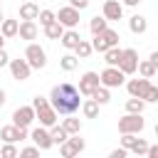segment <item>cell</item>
I'll list each match as a JSON object with an SVG mask.
<instances>
[{
  "label": "cell",
  "mask_w": 158,
  "mask_h": 158,
  "mask_svg": "<svg viewBox=\"0 0 158 158\" xmlns=\"http://www.w3.org/2000/svg\"><path fill=\"white\" fill-rule=\"evenodd\" d=\"M0 32H2L5 37H17V32H20V22H17V20H2Z\"/></svg>",
  "instance_id": "obj_23"
},
{
  "label": "cell",
  "mask_w": 158,
  "mask_h": 158,
  "mask_svg": "<svg viewBox=\"0 0 158 158\" xmlns=\"http://www.w3.org/2000/svg\"><path fill=\"white\" fill-rule=\"evenodd\" d=\"M104 12V17L106 20H121L123 17V5L118 2V0H104V7H101Z\"/></svg>",
  "instance_id": "obj_13"
},
{
  "label": "cell",
  "mask_w": 158,
  "mask_h": 158,
  "mask_svg": "<svg viewBox=\"0 0 158 158\" xmlns=\"http://www.w3.org/2000/svg\"><path fill=\"white\" fill-rule=\"evenodd\" d=\"M35 118H37V111H35V106H17V109L12 111V123H15V126L30 128Z\"/></svg>",
  "instance_id": "obj_6"
},
{
  "label": "cell",
  "mask_w": 158,
  "mask_h": 158,
  "mask_svg": "<svg viewBox=\"0 0 158 158\" xmlns=\"http://www.w3.org/2000/svg\"><path fill=\"white\" fill-rule=\"evenodd\" d=\"M148 158H158V143L148 148Z\"/></svg>",
  "instance_id": "obj_41"
},
{
  "label": "cell",
  "mask_w": 158,
  "mask_h": 158,
  "mask_svg": "<svg viewBox=\"0 0 158 158\" xmlns=\"http://www.w3.org/2000/svg\"><path fill=\"white\" fill-rule=\"evenodd\" d=\"M106 27H109V20H106L104 15H96V17L89 20V30H91V35H101Z\"/></svg>",
  "instance_id": "obj_22"
},
{
  "label": "cell",
  "mask_w": 158,
  "mask_h": 158,
  "mask_svg": "<svg viewBox=\"0 0 158 158\" xmlns=\"http://www.w3.org/2000/svg\"><path fill=\"white\" fill-rule=\"evenodd\" d=\"M77 64H79V57H77V54H64V57L59 59V67H62L64 72H74Z\"/></svg>",
  "instance_id": "obj_26"
},
{
  "label": "cell",
  "mask_w": 158,
  "mask_h": 158,
  "mask_svg": "<svg viewBox=\"0 0 158 158\" xmlns=\"http://www.w3.org/2000/svg\"><path fill=\"white\" fill-rule=\"evenodd\" d=\"M67 141H69V143H72V148H74V151H77V153H81V151H84V148H86V143H84V138H79V133H72V136H69V138H67Z\"/></svg>",
  "instance_id": "obj_33"
},
{
  "label": "cell",
  "mask_w": 158,
  "mask_h": 158,
  "mask_svg": "<svg viewBox=\"0 0 158 158\" xmlns=\"http://www.w3.org/2000/svg\"><path fill=\"white\" fill-rule=\"evenodd\" d=\"M143 126H146V121H143L141 114H131V111H126V116L118 118V133H121V136H123V133H141Z\"/></svg>",
  "instance_id": "obj_3"
},
{
  "label": "cell",
  "mask_w": 158,
  "mask_h": 158,
  "mask_svg": "<svg viewBox=\"0 0 158 158\" xmlns=\"http://www.w3.org/2000/svg\"><path fill=\"white\" fill-rule=\"evenodd\" d=\"M64 25L59 22V20H54V22H49L47 27H44V35L49 37V40H62V35H64Z\"/></svg>",
  "instance_id": "obj_21"
},
{
  "label": "cell",
  "mask_w": 158,
  "mask_h": 158,
  "mask_svg": "<svg viewBox=\"0 0 158 158\" xmlns=\"http://www.w3.org/2000/svg\"><path fill=\"white\" fill-rule=\"evenodd\" d=\"M17 35H20V40H27V42L30 40H37V22L35 20H22Z\"/></svg>",
  "instance_id": "obj_15"
},
{
  "label": "cell",
  "mask_w": 158,
  "mask_h": 158,
  "mask_svg": "<svg viewBox=\"0 0 158 158\" xmlns=\"http://www.w3.org/2000/svg\"><path fill=\"white\" fill-rule=\"evenodd\" d=\"M69 5L77 7V10H86L89 7V0H69Z\"/></svg>",
  "instance_id": "obj_39"
},
{
  "label": "cell",
  "mask_w": 158,
  "mask_h": 158,
  "mask_svg": "<svg viewBox=\"0 0 158 158\" xmlns=\"http://www.w3.org/2000/svg\"><path fill=\"white\" fill-rule=\"evenodd\" d=\"M79 12L81 10H77V7H72V5H67V7H59V12H57V20L69 30V27H77L79 25Z\"/></svg>",
  "instance_id": "obj_12"
},
{
  "label": "cell",
  "mask_w": 158,
  "mask_h": 158,
  "mask_svg": "<svg viewBox=\"0 0 158 158\" xmlns=\"http://www.w3.org/2000/svg\"><path fill=\"white\" fill-rule=\"evenodd\" d=\"M7 64H10V57H7L5 47H2V49H0V69H2V67H7Z\"/></svg>",
  "instance_id": "obj_40"
},
{
  "label": "cell",
  "mask_w": 158,
  "mask_h": 158,
  "mask_svg": "<svg viewBox=\"0 0 158 158\" xmlns=\"http://www.w3.org/2000/svg\"><path fill=\"white\" fill-rule=\"evenodd\" d=\"M138 74H141V77H146V79H153V77L158 74V67H156L151 59H146V62H138Z\"/></svg>",
  "instance_id": "obj_24"
},
{
  "label": "cell",
  "mask_w": 158,
  "mask_h": 158,
  "mask_svg": "<svg viewBox=\"0 0 158 158\" xmlns=\"http://www.w3.org/2000/svg\"><path fill=\"white\" fill-rule=\"evenodd\" d=\"M37 17H40V7L32 0H27V2L20 5V20H37Z\"/></svg>",
  "instance_id": "obj_17"
},
{
  "label": "cell",
  "mask_w": 158,
  "mask_h": 158,
  "mask_svg": "<svg viewBox=\"0 0 158 158\" xmlns=\"http://www.w3.org/2000/svg\"><path fill=\"white\" fill-rule=\"evenodd\" d=\"M40 151H42V148H40V146H27V148H22V151H20V153H22V156H27V158H30V156H37V153H40Z\"/></svg>",
  "instance_id": "obj_37"
},
{
  "label": "cell",
  "mask_w": 158,
  "mask_h": 158,
  "mask_svg": "<svg viewBox=\"0 0 158 158\" xmlns=\"http://www.w3.org/2000/svg\"><path fill=\"white\" fill-rule=\"evenodd\" d=\"M10 74H12V79H17V81H25V79H30V72H32V67H30V62L27 59H10Z\"/></svg>",
  "instance_id": "obj_11"
},
{
  "label": "cell",
  "mask_w": 158,
  "mask_h": 158,
  "mask_svg": "<svg viewBox=\"0 0 158 158\" xmlns=\"http://www.w3.org/2000/svg\"><path fill=\"white\" fill-rule=\"evenodd\" d=\"M0 153H2V158H15V156H17L20 151L15 148V143H5V146L0 148Z\"/></svg>",
  "instance_id": "obj_36"
},
{
  "label": "cell",
  "mask_w": 158,
  "mask_h": 158,
  "mask_svg": "<svg viewBox=\"0 0 158 158\" xmlns=\"http://www.w3.org/2000/svg\"><path fill=\"white\" fill-rule=\"evenodd\" d=\"M148 86H151V79H146V77H141V79H131V81L126 84L128 96H141V99H143V94H146Z\"/></svg>",
  "instance_id": "obj_14"
},
{
  "label": "cell",
  "mask_w": 158,
  "mask_h": 158,
  "mask_svg": "<svg viewBox=\"0 0 158 158\" xmlns=\"http://www.w3.org/2000/svg\"><path fill=\"white\" fill-rule=\"evenodd\" d=\"M2 20H5V17H2V7H0V25H2Z\"/></svg>",
  "instance_id": "obj_46"
},
{
  "label": "cell",
  "mask_w": 158,
  "mask_h": 158,
  "mask_svg": "<svg viewBox=\"0 0 158 158\" xmlns=\"http://www.w3.org/2000/svg\"><path fill=\"white\" fill-rule=\"evenodd\" d=\"M0 158H2V153H0Z\"/></svg>",
  "instance_id": "obj_48"
},
{
  "label": "cell",
  "mask_w": 158,
  "mask_h": 158,
  "mask_svg": "<svg viewBox=\"0 0 158 158\" xmlns=\"http://www.w3.org/2000/svg\"><path fill=\"white\" fill-rule=\"evenodd\" d=\"M123 81H126V74L121 72V67H109V64H106V69L101 72V84L109 86V89H116V86H121Z\"/></svg>",
  "instance_id": "obj_5"
},
{
  "label": "cell",
  "mask_w": 158,
  "mask_h": 158,
  "mask_svg": "<svg viewBox=\"0 0 158 158\" xmlns=\"http://www.w3.org/2000/svg\"><path fill=\"white\" fill-rule=\"evenodd\" d=\"M25 59L30 62V67H32V69H42V67L47 64V52H44L40 44L30 42V44H27V49H25Z\"/></svg>",
  "instance_id": "obj_4"
},
{
  "label": "cell",
  "mask_w": 158,
  "mask_h": 158,
  "mask_svg": "<svg viewBox=\"0 0 158 158\" xmlns=\"http://www.w3.org/2000/svg\"><path fill=\"white\" fill-rule=\"evenodd\" d=\"M37 20H40V25H42V27H47L49 22H54V20H57V15H54L52 10H40V17H37Z\"/></svg>",
  "instance_id": "obj_32"
},
{
  "label": "cell",
  "mask_w": 158,
  "mask_h": 158,
  "mask_svg": "<svg viewBox=\"0 0 158 158\" xmlns=\"http://www.w3.org/2000/svg\"><path fill=\"white\" fill-rule=\"evenodd\" d=\"M128 30H131L133 35H143V32L148 30V22H146V17H143V15H133V17L128 20Z\"/></svg>",
  "instance_id": "obj_20"
},
{
  "label": "cell",
  "mask_w": 158,
  "mask_h": 158,
  "mask_svg": "<svg viewBox=\"0 0 158 158\" xmlns=\"http://www.w3.org/2000/svg\"><path fill=\"white\" fill-rule=\"evenodd\" d=\"M81 91H79V86H74V84H69V81H62V84H57V86H52V91H49V104L54 106V111L59 114V116H69V114H74L79 106H81Z\"/></svg>",
  "instance_id": "obj_1"
},
{
  "label": "cell",
  "mask_w": 158,
  "mask_h": 158,
  "mask_svg": "<svg viewBox=\"0 0 158 158\" xmlns=\"http://www.w3.org/2000/svg\"><path fill=\"white\" fill-rule=\"evenodd\" d=\"M59 153H62L64 158H74V156H77V151L72 148V143H69V141H64V143H59Z\"/></svg>",
  "instance_id": "obj_35"
},
{
  "label": "cell",
  "mask_w": 158,
  "mask_h": 158,
  "mask_svg": "<svg viewBox=\"0 0 158 158\" xmlns=\"http://www.w3.org/2000/svg\"><path fill=\"white\" fill-rule=\"evenodd\" d=\"M79 42H81V35L77 32V27H69V30H64V35H62V47H67V49H74Z\"/></svg>",
  "instance_id": "obj_16"
},
{
  "label": "cell",
  "mask_w": 158,
  "mask_h": 158,
  "mask_svg": "<svg viewBox=\"0 0 158 158\" xmlns=\"http://www.w3.org/2000/svg\"><path fill=\"white\" fill-rule=\"evenodd\" d=\"M148 143L143 141V138H136V143L131 146V153H136V156H148Z\"/></svg>",
  "instance_id": "obj_31"
},
{
  "label": "cell",
  "mask_w": 158,
  "mask_h": 158,
  "mask_svg": "<svg viewBox=\"0 0 158 158\" xmlns=\"http://www.w3.org/2000/svg\"><path fill=\"white\" fill-rule=\"evenodd\" d=\"M0 138H2L5 143H17V141L30 138V131H27V128H22V126L10 123V126H2V128H0Z\"/></svg>",
  "instance_id": "obj_8"
},
{
  "label": "cell",
  "mask_w": 158,
  "mask_h": 158,
  "mask_svg": "<svg viewBox=\"0 0 158 158\" xmlns=\"http://www.w3.org/2000/svg\"><path fill=\"white\" fill-rule=\"evenodd\" d=\"M143 101H146V104H156V101H158V86L151 84V86L146 89V94H143Z\"/></svg>",
  "instance_id": "obj_34"
},
{
  "label": "cell",
  "mask_w": 158,
  "mask_h": 158,
  "mask_svg": "<svg viewBox=\"0 0 158 158\" xmlns=\"http://www.w3.org/2000/svg\"><path fill=\"white\" fill-rule=\"evenodd\" d=\"M156 136H158V123H156Z\"/></svg>",
  "instance_id": "obj_47"
},
{
  "label": "cell",
  "mask_w": 158,
  "mask_h": 158,
  "mask_svg": "<svg viewBox=\"0 0 158 158\" xmlns=\"http://www.w3.org/2000/svg\"><path fill=\"white\" fill-rule=\"evenodd\" d=\"M143 109H146V101L141 96H131L126 101V111H131V114H143Z\"/></svg>",
  "instance_id": "obj_25"
},
{
  "label": "cell",
  "mask_w": 158,
  "mask_h": 158,
  "mask_svg": "<svg viewBox=\"0 0 158 158\" xmlns=\"http://www.w3.org/2000/svg\"><path fill=\"white\" fill-rule=\"evenodd\" d=\"M99 106H101V104H99L94 96H89L86 101H81V114H84L86 118H96V116H99Z\"/></svg>",
  "instance_id": "obj_19"
},
{
  "label": "cell",
  "mask_w": 158,
  "mask_h": 158,
  "mask_svg": "<svg viewBox=\"0 0 158 158\" xmlns=\"http://www.w3.org/2000/svg\"><path fill=\"white\" fill-rule=\"evenodd\" d=\"M96 86H101V74L96 72H84L81 79H79V91L81 96H91L96 91Z\"/></svg>",
  "instance_id": "obj_7"
},
{
  "label": "cell",
  "mask_w": 158,
  "mask_h": 158,
  "mask_svg": "<svg viewBox=\"0 0 158 158\" xmlns=\"http://www.w3.org/2000/svg\"><path fill=\"white\" fill-rule=\"evenodd\" d=\"M5 40H7V37H5V35H2V32H0V49H2V47H5Z\"/></svg>",
  "instance_id": "obj_45"
},
{
  "label": "cell",
  "mask_w": 158,
  "mask_h": 158,
  "mask_svg": "<svg viewBox=\"0 0 158 158\" xmlns=\"http://www.w3.org/2000/svg\"><path fill=\"white\" fill-rule=\"evenodd\" d=\"M121 72L128 77V74H133V72H138V52L133 49V47H128V49H123V57H121Z\"/></svg>",
  "instance_id": "obj_10"
},
{
  "label": "cell",
  "mask_w": 158,
  "mask_h": 158,
  "mask_svg": "<svg viewBox=\"0 0 158 158\" xmlns=\"http://www.w3.org/2000/svg\"><path fill=\"white\" fill-rule=\"evenodd\" d=\"M62 126H64V128L69 131V136H72V133H79V131H81V121H79V118H74L72 114H69V118H64V121H62Z\"/></svg>",
  "instance_id": "obj_30"
},
{
  "label": "cell",
  "mask_w": 158,
  "mask_h": 158,
  "mask_svg": "<svg viewBox=\"0 0 158 158\" xmlns=\"http://www.w3.org/2000/svg\"><path fill=\"white\" fill-rule=\"evenodd\" d=\"M121 57H123V49H121V47H109V49L104 52V62H106L109 67H118V64H121Z\"/></svg>",
  "instance_id": "obj_18"
},
{
  "label": "cell",
  "mask_w": 158,
  "mask_h": 158,
  "mask_svg": "<svg viewBox=\"0 0 158 158\" xmlns=\"http://www.w3.org/2000/svg\"><path fill=\"white\" fill-rule=\"evenodd\" d=\"M5 99H7V94H5V91H2V89H0V106H2V104H5Z\"/></svg>",
  "instance_id": "obj_44"
},
{
  "label": "cell",
  "mask_w": 158,
  "mask_h": 158,
  "mask_svg": "<svg viewBox=\"0 0 158 158\" xmlns=\"http://www.w3.org/2000/svg\"><path fill=\"white\" fill-rule=\"evenodd\" d=\"M32 106H35V111H37V118H40V123L42 126H47V128H52L54 123H57V111H54V106L49 104V96H35V101H32Z\"/></svg>",
  "instance_id": "obj_2"
},
{
  "label": "cell",
  "mask_w": 158,
  "mask_h": 158,
  "mask_svg": "<svg viewBox=\"0 0 158 158\" xmlns=\"http://www.w3.org/2000/svg\"><path fill=\"white\" fill-rule=\"evenodd\" d=\"M138 2H141V0H123V5H131V7H136Z\"/></svg>",
  "instance_id": "obj_43"
},
{
  "label": "cell",
  "mask_w": 158,
  "mask_h": 158,
  "mask_svg": "<svg viewBox=\"0 0 158 158\" xmlns=\"http://www.w3.org/2000/svg\"><path fill=\"white\" fill-rule=\"evenodd\" d=\"M30 138H32V141H35V146H40L42 151H49V148L54 146L52 133H49V131H47V126H42V123H40L37 128H32V131H30Z\"/></svg>",
  "instance_id": "obj_9"
},
{
  "label": "cell",
  "mask_w": 158,
  "mask_h": 158,
  "mask_svg": "<svg viewBox=\"0 0 158 158\" xmlns=\"http://www.w3.org/2000/svg\"><path fill=\"white\" fill-rule=\"evenodd\" d=\"M74 52H77V57L79 59H86L91 52H94V47H91V42H86V40H81L77 47H74Z\"/></svg>",
  "instance_id": "obj_28"
},
{
  "label": "cell",
  "mask_w": 158,
  "mask_h": 158,
  "mask_svg": "<svg viewBox=\"0 0 158 158\" xmlns=\"http://www.w3.org/2000/svg\"><path fill=\"white\" fill-rule=\"evenodd\" d=\"M148 59H151V62L158 67V49H156V52H151V57H148Z\"/></svg>",
  "instance_id": "obj_42"
},
{
  "label": "cell",
  "mask_w": 158,
  "mask_h": 158,
  "mask_svg": "<svg viewBox=\"0 0 158 158\" xmlns=\"http://www.w3.org/2000/svg\"><path fill=\"white\" fill-rule=\"evenodd\" d=\"M49 133H52V141H54V143H64V141L69 138V131H67L64 126H57V123L49 128Z\"/></svg>",
  "instance_id": "obj_27"
},
{
  "label": "cell",
  "mask_w": 158,
  "mask_h": 158,
  "mask_svg": "<svg viewBox=\"0 0 158 158\" xmlns=\"http://www.w3.org/2000/svg\"><path fill=\"white\" fill-rule=\"evenodd\" d=\"M91 96H94V99H96V101H99L101 106L111 101V94H109V86H104V84H101V86H96V91H94Z\"/></svg>",
  "instance_id": "obj_29"
},
{
  "label": "cell",
  "mask_w": 158,
  "mask_h": 158,
  "mask_svg": "<svg viewBox=\"0 0 158 158\" xmlns=\"http://www.w3.org/2000/svg\"><path fill=\"white\" fill-rule=\"evenodd\" d=\"M109 156H111V158H126V156H128V148H123V146H121V148H114Z\"/></svg>",
  "instance_id": "obj_38"
},
{
  "label": "cell",
  "mask_w": 158,
  "mask_h": 158,
  "mask_svg": "<svg viewBox=\"0 0 158 158\" xmlns=\"http://www.w3.org/2000/svg\"><path fill=\"white\" fill-rule=\"evenodd\" d=\"M22 2H27V0H22Z\"/></svg>",
  "instance_id": "obj_49"
}]
</instances>
